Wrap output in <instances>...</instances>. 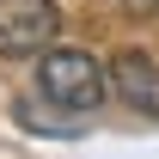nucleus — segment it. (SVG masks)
I'll return each instance as SVG.
<instances>
[{"instance_id": "nucleus-3", "label": "nucleus", "mask_w": 159, "mask_h": 159, "mask_svg": "<svg viewBox=\"0 0 159 159\" xmlns=\"http://www.w3.org/2000/svg\"><path fill=\"white\" fill-rule=\"evenodd\" d=\"M110 92H116L129 110H141V116H159V61L141 55V49L116 55L110 61Z\"/></svg>"}, {"instance_id": "nucleus-4", "label": "nucleus", "mask_w": 159, "mask_h": 159, "mask_svg": "<svg viewBox=\"0 0 159 159\" xmlns=\"http://www.w3.org/2000/svg\"><path fill=\"white\" fill-rule=\"evenodd\" d=\"M129 12H141V19H159V0H122Z\"/></svg>"}, {"instance_id": "nucleus-2", "label": "nucleus", "mask_w": 159, "mask_h": 159, "mask_svg": "<svg viewBox=\"0 0 159 159\" xmlns=\"http://www.w3.org/2000/svg\"><path fill=\"white\" fill-rule=\"evenodd\" d=\"M61 6L55 0H0V55H43V43H55Z\"/></svg>"}, {"instance_id": "nucleus-1", "label": "nucleus", "mask_w": 159, "mask_h": 159, "mask_svg": "<svg viewBox=\"0 0 159 159\" xmlns=\"http://www.w3.org/2000/svg\"><path fill=\"white\" fill-rule=\"evenodd\" d=\"M37 92L43 104H61V110H98L110 98V67L86 49H43L37 55Z\"/></svg>"}]
</instances>
